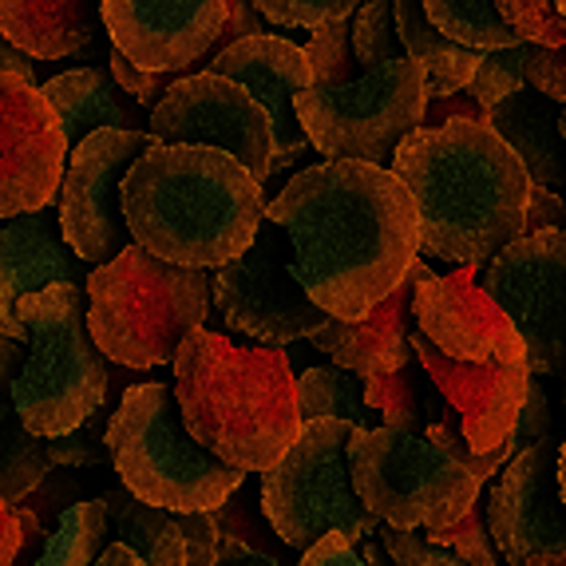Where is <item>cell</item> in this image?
Segmentation results:
<instances>
[{
  "instance_id": "cell-11",
  "label": "cell",
  "mask_w": 566,
  "mask_h": 566,
  "mask_svg": "<svg viewBox=\"0 0 566 566\" xmlns=\"http://www.w3.org/2000/svg\"><path fill=\"white\" fill-rule=\"evenodd\" d=\"M290 262V238L274 218H265L254 245H245V254L214 270V305L222 322L242 337L262 340L265 349H282L290 340L313 337L333 322L293 277Z\"/></svg>"
},
{
  "instance_id": "cell-10",
  "label": "cell",
  "mask_w": 566,
  "mask_h": 566,
  "mask_svg": "<svg viewBox=\"0 0 566 566\" xmlns=\"http://www.w3.org/2000/svg\"><path fill=\"white\" fill-rule=\"evenodd\" d=\"M424 72L408 56L345 84H313L297 95V119L313 151L373 167H385L397 155L400 143L424 123Z\"/></svg>"
},
{
  "instance_id": "cell-8",
  "label": "cell",
  "mask_w": 566,
  "mask_h": 566,
  "mask_svg": "<svg viewBox=\"0 0 566 566\" xmlns=\"http://www.w3.org/2000/svg\"><path fill=\"white\" fill-rule=\"evenodd\" d=\"M357 424L310 420L277 468L262 472V507L285 547L305 555L313 543L340 531L353 543L377 535L380 520L360 503L349 472Z\"/></svg>"
},
{
  "instance_id": "cell-35",
  "label": "cell",
  "mask_w": 566,
  "mask_h": 566,
  "mask_svg": "<svg viewBox=\"0 0 566 566\" xmlns=\"http://www.w3.org/2000/svg\"><path fill=\"white\" fill-rule=\"evenodd\" d=\"M349 20L325 24V29H317L310 36V48H305V52H310V64H313V84H345V80L357 76Z\"/></svg>"
},
{
  "instance_id": "cell-41",
  "label": "cell",
  "mask_w": 566,
  "mask_h": 566,
  "mask_svg": "<svg viewBox=\"0 0 566 566\" xmlns=\"http://www.w3.org/2000/svg\"><path fill=\"white\" fill-rule=\"evenodd\" d=\"M107 67H112L115 84L132 95L139 107H147V112H155V107L163 104V95L182 80V72H143V67H135L127 56H119L115 48H112V56H107Z\"/></svg>"
},
{
  "instance_id": "cell-45",
  "label": "cell",
  "mask_w": 566,
  "mask_h": 566,
  "mask_svg": "<svg viewBox=\"0 0 566 566\" xmlns=\"http://www.w3.org/2000/svg\"><path fill=\"white\" fill-rule=\"evenodd\" d=\"M551 436V405H547V392L538 380H531L527 388V400H523V412H520V424H515V448H535L538 440H547Z\"/></svg>"
},
{
  "instance_id": "cell-28",
  "label": "cell",
  "mask_w": 566,
  "mask_h": 566,
  "mask_svg": "<svg viewBox=\"0 0 566 566\" xmlns=\"http://www.w3.org/2000/svg\"><path fill=\"white\" fill-rule=\"evenodd\" d=\"M365 405L385 416L388 428H405V432L424 436V428L444 412L440 405H448V400L440 397V388L432 385L424 365L408 360V365L392 368L385 377L365 380Z\"/></svg>"
},
{
  "instance_id": "cell-44",
  "label": "cell",
  "mask_w": 566,
  "mask_h": 566,
  "mask_svg": "<svg viewBox=\"0 0 566 566\" xmlns=\"http://www.w3.org/2000/svg\"><path fill=\"white\" fill-rule=\"evenodd\" d=\"M527 87H535L538 95H547L551 104L566 107V44L563 48L531 44Z\"/></svg>"
},
{
  "instance_id": "cell-13",
  "label": "cell",
  "mask_w": 566,
  "mask_h": 566,
  "mask_svg": "<svg viewBox=\"0 0 566 566\" xmlns=\"http://www.w3.org/2000/svg\"><path fill=\"white\" fill-rule=\"evenodd\" d=\"M495 297L527 345V368L555 377L566 368V230L523 234L483 270Z\"/></svg>"
},
{
  "instance_id": "cell-52",
  "label": "cell",
  "mask_w": 566,
  "mask_h": 566,
  "mask_svg": "<svg viewBox=\"0 0 566 566\" xmlns=\"http://www.w3.org/2000/svg\"><path fill=\"white\" fill-rule=\"evenodd\" d=\"M0 72H17V76L36 80V67H32V60L24 56L17 44H9L4 36H0Z\"/></svg>"
},
{
  "instance_id": "cell-36",
  "label": "cell",
  "mask_w": 566,
  "mask_h": 566,
  "mask_svg": "<svg viewBox=\"0 0 566 566\" xmlns=\"http://www.w3.org/2000/svg\"><path fill=\"white\" fill-rule=\"evenodd\" d=\"M432 538L436 547H448L452 555H460L468 566H495L500 563V547H495V538H491V527H488V500L483 507L475 503L460 523L452 527H440V531H424Z\"/></svg>"
},
{
  "instance_id": "cell-27",
  "label": "cell",
  "mask_w": 566,
  "mask_h": 566,
  "mask_svg": "<svg viewBox=\"0 0 566 566\" xmlns=\"http://www.w3.org/2000/svg\"><path fill=\"white\" fill-rule=\"evenodd\" d=\"M107 535L115 543L132 547L147 566H187V531H182V511H163L151 503L135 500L127 488H107Z\"/></svg>"
},
{
  "instance_id": "cell-49",
  "label": "cell",
  "mask_w": 566,
  "mask_h": 566,
  "mask_svg": "<svg viewBox=\"0 0 566 566\" xmlns=\"http://www.w3.org/2000/svg\"><path fill=\"white\" fill-rule=\"evenodd\" d=\"M24 360L29 357H24V345H20V340L0 337V424L17 412L12 392H17V377H20V368H24Z\"/></svg>"
},
{
  "instance_id": "cell-51",
  "label": "cell",
  "mask_w": 566,
  "mask_h": 566,
  "mask_svg": "<svg viewBox=\"0 0 566 566\" xmlns=\"http://www.w3.org/2000/svg\"><path fill=\"white\" fill-rule=\"evenodd\" d=\"M20 543H24V527H20V507H12L4 495H0V566H12L20 555Z\"/></svg>"
},
{
  "instance_id": "cell-7",
  "label": "cell",
  "mask_w": 566,
  "mask_h": 566,
  "mask_svg": "<svg viewBox=\"0 0 566 566\" xmlns=\"http://www.w3.org/2000/svg\"><path fill=\"white\" fill-rule=\"evenodd\" d=\"M29 329V360L20 368L12 405L32 436L56 440L87 424L107 405L112 368L92 340L84 290L76 282L48 285L20 302Z\"/></svg>"
},
{
  "instance_id": "cell-40",
  "label": "cell",
  "mask_w": 566,
  "mask_h": 566,
  "mask_svg": "<svg viewBox=\"0 0 566 566\" xmlns=\"http://www.w3.org/2000/svg\"><path fill=\"white\" fill-rule=\"evenodd\" d=\"M380 547L392 558V566H468L460 555H452L448 547H436L428 535H416V531H400L380 523L377 527Z\"/></svg>"
},
{
  "instance_id": "cell-47",
  "label": "cell",
  "mask_w": 566,
  "mask_h": 566,
  "mask_svg": "<svg viewBox=\"0 0 566 566\" xmlns=\"http://www.w3.org/2000/svg\"><path fill=\"white\" fill-rule=\"evenodd\" d=\"M455 119L488 123V112H483L468 92H455V95H444V99H428L424 123H420V127H444V123H455Z\"/></svg>"
},
{
  "instance_id": "cell-23",
  "label": "cell",
  "mask_w": 566,
  "mask_h": 566,
  "mask_svg": "<svg viewBox=\"0 0 566 566\" xmlns=\"http://www.w3.org/2000/svg\"><path fill=\"white\" fill-rule=\"evenodd\" d=\"M104 0H0V36L32 60H67L95 44Z\"/></svg>"
},
{
  "instance_id": "cell-39",
  "label": "cell",
  "mask_w": 566,
  "mask_h": 566,
  "mask_svg": "<svg viewBox=\"0 0 566 566\" xmlns=\"http://www.w3.org/2000/svg\"><path fill=\"white\" fill-rule=\"evenodd\" d=\"M250 488H238L234 495H230L222 507L214 511V520H218V531L222 535H230V538H238V543H245V547H258V551H270V555H277V547H282V538H277V531H274V523L265 520H258L254 511H250Z\"/></svg>"
},
{
  "instance_id": "cell-3",
  "label": "cell",
  "mask_w": 566,
  "mask_h": 566,
  "mask_svg": "<svg viewBox=\"0 0 566 566\" xmlns=\"http://www.w3.org/2000/svg\"><path fill=\"white\" fill-rule=\"evenodd\" d=\"M262 182L227 151L155 143L123 179L132 242L190 270H222L265 222Z\"/></svg>"
},
{
  "instance_id": "cell-9",
  "label": "cell",
  "mask_w": 566,
  "mask_h": 566,
  "mask_svg": "<svg viewBox=\"0 0 566 566\" xmlns=\"http://www.w3.org/2000/svg\"><path fill=\"white\" fill-rule=\"evenodd\" d=\"M349 472L360 503L380 523L400 531H440L460 523L480 503V488L460 460L405 428H357Z\"/></svg>"
},
{
  "instance_id": "cell-31",
  "label": "cell",
  "mask_w": 566,
  "mask_h": 566,
  "mask_svg": "<svg viewBox=\"0 0 566 566\" xmlns=\"http://www.w3.org/2000/svg\"><path fill=\"white\" fill-rule=\"evenodd\" d=\"M424 12L444 36L475 48V52H495V48L523 44L500 17L495 0H424Z\"/></svg>"
},
{
  "instance_id": "cell-2",
  "label": "cell",
  "mask_w": 566,
  "mask_h": 566,
  "mask_svg": "<svg viewBox=\"0 0 566 566\" xmlns=\"http://www.w3.org/2000/svg\"><path fill=\"white\" fill-rule=\"evenodd\" d=\"M416 202L420 250L452 265H488L527 234L531 175L488 123L416 127L392 155Z\"/></svg>"
},
{
  "instance_id": "cell-5",
  "label": "cell",
  "mask_w": 566,
  "mask_h": 566,
  "mask_svg": "<svg viewBox=\"0 0 566 566\" xmlns=\"http://www.w3.org/2000/svg\"><path fill=\"white\" fill-rule=\"evenodd\" d=\"M214 274L127 245L115 262L87 274V329L107 360L123 368L175 365L182 340L207 329Z\"/></svg>"
},
{
  "instance_id": "cell-19",
  "label": "cell",
  "mask_w": 566,
  "mask_h": 566,
  "mask_svg": "<svg viewBox=\"0 0 566 566\" xmlns=\"http://www.w3.org/2000/svg\"><path fill=\"white\" fill-rule=\"evenodd\" d=\"M412 353L424 365V373L432 377V385L440 388V397L463 416V436L472 444L475 455L491 452H511L515 448V424H520L523 400L527 388L535 380L527 365H472V360H452L436 349L432 340L420 329H412Z\"/></svg>"
},
{
  "instance_id": "cell-14",
  "label": "cell",
  "mask_w": 566,
  "mask_h": 566,
  "mask_svg": "<svg viewBox=\"0 0 566 566\" xmlns=\"http://www.w3.org/2000/svg\"><path fill=\"white\" fill-rule=\"evenodd\" d=\"M155 143L167 147H214L242 163L258 182L274 175L277 139L270 115L254 95L214 72L182 76L151 112Z\"/></svg>"
},
{
  "instance_id": "cell-54",
  "label": "cell",
  "mask_w": 566,
  "mask_h": 566,
  "mask_svg": "<svg viewBox=\"0 0 566 566\" xmlns=\"http://www.w3.org/2000/svg\"><path fill=\"white\" fill-rule=\"evenodd\" d=\"M523 566H566V555H535V558H527Z\"/></svg>"
},
{
  "instance_id": "cell-16",
  "label": "cell",
  "mask_w": 566,
  "mask_h": 566,
  "mask_svg": "<svg viewBox=\"0 0 566 566\" xmlns=\"http://www.w3.org/2000/svg\"><path fill=\"white\" fill-rule=\"evenodd\" d=\"M558 448L547 436L523 448L488 491V527L503 563L523 566L535 555H566V503L558 491Z\"/></svg>"
},
{
  "instance_id": "cell-56",
  "label": "cell",
  "mask_w": 566,
  "mask_h": 566,
  "mask_svg": "<svg viewBox=\"0 0 566 566\" xmlns=\"http://www.w3.org/2000/svg\"><path fill=\"white\" fill-rule=\"evenodd\" d=\"M558 135H563V143H566V107H558Z\"/></svg>"
},
{
  "instance_id": "cell-18",
  "label": "cell",
  "mask_w": 566,
  "mask_h": 566,
  "mask_svg": "<svg viewBox=\"0 0 566 566\" xmlns=\"http://www.w3.org/2000/svg\"><path fill=\"white\" fill-rule=\"evenodd\" d=\"M475 277L480 265H460L448 277H428L416 290V329L452 360L527 365L520 329Z\"/></svg>"
},
{
  "instance_id": "cell-22",
  "label": "cell",
  "mask_w": 566,
  "mask_h": 566,
  "mask_svg": "<svg viewBox=\"0 0 566 566\" xmlns=\"http://www.w3.org/2000/svg\"><path fill=\"white\" fill-rule=\"evenodd\" d=\"M80 258L60 234V210L44 207L32 214L9 218L0 227V337L24 340L29 329L20 322V302L48 285L76 282Z\"/></svg>"
},
{
  "instance_id": "cell-30",
  "label": "cell",
  "mask_w": 566,
  "mask_h": 566,
  "mask_svg": "<svg viewBox=\"0 0 566 566\" xmlns=\"http://www.w3.org/2000/svg\"><path fill=\"white\" fill-rule=\"evenodd\" d=\"M107 543L104 500H80L60 515L56 531L44 538L36 566H92Z\"/></svg>"
},
{
  "instance_id": "cell-20",
  "label": "cell",
  "mask_w": 566,
  "mask_h": 566,
  "mask_svg": "<svg viewBox=\"0 0 566 566\" xmlns=\"http://www.w3.org/2000/svg\"><path fill=\"white\" fill-rule=\"evenodd\" d=\"M199 72H214L222 80H234V84H242L262 104L277 139L274 167H290V163H297L310 151V135H305L302 119H297V95L305 87H313V64L305 48L265 32V36L238 40L222 56L207 60V67L202 64L190 67V76H199Z\"/></svg>"
},
{
  "instance_id": "cell-50",
  "label": "cell",
  "mask_w": 566,
  "mask_h": 566,
  "mask_svg": "<svg viewBox=\"0 0 566 566\" xmlns=\"http://www.w3.org/2000/svg\"><path fill=\"white\" fill-rule=\"evenodd\" d=\"M218 566H290L285 555H270V551L245 547L238 538L222 535L218 538Z\"/></svg>"
},
{
  "instance_id": "cell-29",
  "label": "cell",
  "mask_w": 566,
  "mask_h": 566,
  "mask_svg": "<svg viewBox=\"0 0 566 566\" xmlns=\"http://www.w3.org/2000/svg\"><path fill=\"white\" fill-rule=\"evenodd\" d=\"M297 408L302 424L310 420H349L357 428H373L365 405V380L345 373L340 365H313L297 373Z\"/></svg>"
},
{
  "instance_id": "cell-55",
  "label": "cell",
  "mask_w": 566,
  "mask_h": 566,
  "mask_svg": "<svg viewBox=\"0 0 566 566\" xmlns=\"http://www.w3.org/2000/svg\"><path fill=\"white\" fill-rule=\"evenodd\" d=\"M558 491H563V503H566V436H563V448H558Z\"/></svg>"
},
{
  "instance_id": "cell-38",
  "label": "cell",
  "mask_w": 566,
  "mask_h": 566,
  "mask_svg": "<svg viewBox=\"0 0 566 566\" xmlns=\"http://www.w3.org/2000/svg\"><path fill=\"white\" fill-rule=\"evenodd\" d=\"M250 4H254L270 24L317 32V29H325V24L349 20L360 0H250Z\"/></svg>"
},
{
  "instance_id": "cell-57",
  "label": "cell",
  "mask_w": 566,
  "mask_h": 566,
  "mask_svg": "<svg viewBox=\"0 0 566 566\" xmlns=\"http://www.w3.org/2000/svg\"><path fill=\"white\" fill-rule=\"evenodd\" d=\"M558 12H563V20H566V0H558Z\"/></svg>"
},
{
  "instance_id": "cell-42",
  "label": "cell",
  "mask_w": 566,
  "mask_h": 566,
  "mask_svg": "<svg viewBox=\"0 0 566 566\" xmlns=\"http://www.w3.org/2000/svg\"><path fill=\"white\" fill-rule=\"evenodd\" d=\"M297 566H392V558L380 555V547L373 538H365V547H360V543L345 538L340 531H333L322 543H313V547L297 558Z\"/></svg>"
},
{
  "instance_id": "cell-43",
  "label": "cell",
  "mask_w": 566,
  "mask_h": 566,
  "mask_svg": "<svg viewBox=\"0 0 566 566\" xmlns=\"http://www.w3.org/2000/svg\"><path fill=\"white\" fill-rule=\"evenodd\" d=\"M104 452H107V428L99 432V428H95V416L87 424H80L76 432L48 440V460L56 463V468H87V463H95Z\"/></svg>"
},
{
  "instance_id": "cell-46",
  "label": "cell",
  "mask_w": 566,
  "mask_h": 566,
  "mask_svg": "<svg viewBox=\"0 0 566 566\" xmlns=\"http://www.w3.org/2000/svg\"><path fill=\"white\" fill-rule=\"evenodd\" d=\"M250 36H265V17L250 4V0H230L227 24H222V36H218L210 60L222 56L227 48H234L238 40H250ZM202 64H207V60H202Z\"/></svg>"
},
{
  "instance_id": "cell-26",
  "label": "cell",
  "mask_w": 566,
  "mask_h": 566,
  "mask_svg": "<svg viewBox=\"0 0 566 566\" xmlns=\"http://www.w3.org/2000/svg\"><path fill=\"white\" fill-rule=\"evenodd\" d=\"M397 32L405 44V56L420 64L424 72L428 99H444V95L468 92L483 52L444 36L424 12V0H397Z\"/></svg>"
},
{
  "instance_id": "cell-6",
  "label": "cell",
  "mask_w": 566,
  "mask_h": 566,
  "mask_svg": "<svg viewBox=\"0 0 566 566\" xmlns=\"http://www.w3.org/2000/svg\"><path fill=\"white\" fill-rule=\"evenodd\" d=\"M107 452L135 500L163 511H218L245 472L218 460L187 432L175 385H132L107 420Z\"/></svg>"
},
{
  "instance_id": "cell-17",
  "label": "cell",
  "mask_w": 566,
  "mask_h": 566,
  "mask_svg": "<svg viewBox=\"0 0 566 566\" xmlns=\"http://www.w3.org/2000/svg\"><path fill=\"white\" fill-rule=\"evenodd\" d=\"M230 0H104L112 48L143 72H182L210 60Z\"/></svg>"
},
{
  "instance_id": "cell-25",
  "label": "cell",
  "mask_w": 566,
  "mask_h": 566,
  "mask_svg": "<svg viewBox=\"0 0 566 566\" xmlns=\"http://www.w3.org/2000/svg\"><path fill=\"white\" fill-rule=\"evenodd\" d=\"M488 127L520 155L535 187H563L566 182V143L558 135V104L535 87L507 95L488 112Z\"/></svg>"
},
{
  "instance_id": "cell-15",
  "label": "cell",
  "mask_w": 566,
  "mask_h": 566,
  "mask_svg": "<svg viewBox=\"0 0 566 566\" xmlns=\"http://www.w3.org/2000/svg\"><path fill=\"white\" fill-rule=\"evenodd\" d=\"M67 155L60 115L36 80L0 72V218L56 207Z\"/></svg>"
},
{
  "instance_id": "cell-24",
  "label": "cell",
  "mask_w": 566,
  "mask_h": 566,
  "mask_svg": "<svg viewBox=\"0 0 566 566\" xmlns=\"http://www.w3.org/2000/svg\"><path fill=\"white\" fill-rule=\"evenodd\" d=\"M40 92L56 107L67 147H80L87 135L115 127V132H151V112L115 84L112 67H72L64 76L48 80Z\"/></svg>"
},
{
  "instance_id": "cell-4",
  "label": "cell",
  "mask_w": 566,
  "mask_h": 566,
  "mask_svg": "<svg viewBox=\"0 0 566 566\" xmlns=\"http://www.w3.org/2000/svg\"><path fill=\"white\" fill-rule=\"evenodd\" d=\"M175 397L187 432L238 472L277 468L302 436L297 373L282 349H245L195 329L175 357Z\"/></svg>"
},
{
  "instance_id": "cell-53",
  "label": "cell",
  "mask_w": 566,
  "mask_h": 566,
  "mask_svg": "<svg viewBox=\"0 0 566 566\" xmlns=\"http://www.w3.org/2000/svg\"><path fill=\"white\" fill-rule=\"evenodd\" d=\"M92 566H147L139 555H135L132 547H123V543H112V547H104V555L95 558Z\"/></svg>"
},
{
  "instance_id": "cell-32",
  "label": "cell",
  "mask_w": 566,
  "mask_h": 566,
  "mask_svg": "<svg viewBox=\"0 0 566 566\" xmlns=\"http://www.w3.org/2000/svg\"><path fill=\"white\" fill-rule=\"evenodd\" d=\"M52 472V460H48V440L32 436L24 428L17 412L0 424V495L20 507V503L29 500L32 491L48 480Z\"/></svg>"
},
{
  "instance_id": "cell-37",
  "label": "cell",
  "mask_w": 566,
  "mask_h": 566,
  "mask_svg": "<svg viewBox=\"0 0 566 566\" xmlns=\"http://www.w3.org/2000/svg\"><path fill=\"white\" fill-rule=\"evenodd\" d=\"M507 29L527 44H566V20L558 12V0H495Z\"/></svg>"
},
{
  "instance_id": "cell-34",
  "label": "cell",
  "mask_w": 566,
  "mask_h": 566,
  "mask_svg": "<svg viewBox=\"0 0 566 566\" xmlns=\"http://www.w3.org/2000/svg\"><path fill=\"white\" fill-rule=\"evenodd\" d=\"M527 56H531L527 40H523V44H515V48H495V52H483L472 84H468V95H472L483 112H491L500 99L523 92V87H527Z\"/></svg>"
},
{
  "instance_id": "cell-12",
  "label": "cell",
  "mask_w": 566,
  "mask_h": 566,
  "mask_svg": "<svg viewBox=\"0 0 566 566\" xmlns=\"http://www.w3.org/2000/svg\"><path fill=\"white\" fill-rule=\"evenodd\" d=\"M155 147L151 132H104L87 135L67 155L60 187V234L84 265H107L132 245L123 214V179L143 151Z\"/></svg>"
},
{
  "instance_id": "cell-1",
  "label": "cell",
  "mask_w": 566,
  "mask_h": 566,
  "mask_svg": "<svg viewBox=\"0 0 566 566\" xmlns=\"http://www.w3.org/2000/svg\"><path fill=\"white\" fill-rule=\"evenodd\" d=\"M265 218L293 245V277L337 322H360L420 254L416 202L397 170L325 159L293 175Z\"/></svg>"
},
{
  "instance_id": "cell-48",
  "label": "cell",
  "mask_w": 566,
  "mask_h": 566,
  "mask_svg": "<svg viewBox=\"0 0 566 566\" xmlns=\"http://www.w3.org/2000/svg\"><path fill=\"white\" fill-rule=\"evenodd\" d=\"M566 202L558 190L535 187L531 182V202H527V234H543V230H566Z\"/></svg>"
},
{
  "instance_id": "cell-21",
  "label": "cell",
  "mask_w": 566,
  "mask_h": 566,
  "mask_svg": "<svg viewBox=\"0 0 566 566\" xmlns=\"http://www.w3.org/2000/svg\"><path fill=\"white\" fill-rule=\"evenodd\" d=\"M432 265L416 258L412 270L405 274V282L388 293L385 302L373 313H365L360 322H337L333 317L325 329H317L310 337L313 349H322L325 357H333V365H340L345 373L360 380L385 377L392 368L416 360L412 353V329H416V290L428 282Z\"/></svg>"
},
{
  "instance_id": "cell-33",
  "label": "cell",
  "mask_w": 566,
  "mask_h": 566,
  "mask_svg": "<svg viewBox=\"0 0 566 566\" xmlns=\"http://www.w3.org/2000/svg\"><path fill=\"white\" fill-rule=\"evenodd\" d=\"M353 56L360 72H373L380 64L405 56L397 32V0H360L353 12Z\"/></svg>"
}]
</instances>
